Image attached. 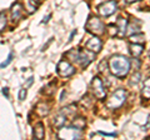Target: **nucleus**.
I'll return each instance as SVG.
<instances>
[{
  "label": "nucleus",
  "mask_w": 150,
  "mask_h": 140,
  "mask_svg": "<svg viewBox=\"0 0 150 140\" xmlns=\"http://www.w3.org/2000/svg\"><path fill=\"white\" fill-rule=\"evenodd\" d=\"M116 10H118V3H116L115 0H109V1H105V3H103L101 5L98 6V11L104 18L112 15Z\"/></svg>",
  "instance_id": "423d86ee"
},
{
  "label": "nucleus",
  "mask_w": 150,
  "mask_h": 140,
  "mask_svg": "<svg viewBox=\"0 0 150 140\" xmlns=\"http://www.w3.org/2000/svg\"><path fill=\"white\" fill-rule=\"evenodd\" d=\"M91 89H93V93H94V95H95L96 99H99V100L105 99L106 91H105L104 84H103V81L100 80V78L95 76V78L93 79V81H91Z\"/></svg>",
  "instance_id": "0eeeda50"
},
{
  "label": "nucleus",
  "mask_w": 150,
  "mask_h": 140,
  "mask_svg": "<svg viewBox=\"0 0 150 140\" xmlns=\"http://www.w3.org/2000/svg\"><path fill=\"white\" fill-rule=\"evenodd\" d=\"M130 65L131 68H134V70H139L140 69V62L138 58H134L133 60H130Z\"/></svg>",
  "instance_id": "393cba45"
},
{
  "label": "nucleus",
  "mask_w": 150,
  "mask_h": 140,
  "mask_svg": "<svg viewBox=\"0 0 150 140\" xmlns=\"http://www.w3.org/2000/svg\"><path fill=\"white\" fill-rule=\"evenodd\" d=\"M56 71H58V74L60 76L69 78V76L74 75L75 69H74L73 65L68 62V60H60L59 64H58V66H56Z\"/></svg>",
  "instance_id": "6e6552de"
},
{
  "label": "nucleus",
  "mask_w": 150,
  "mask_h": 140,
  "mask_svg": "<svg viewBox=\"0 0 150 140\" xmlns=\"http://www.w3.org/2000/svg\"><path fill=\"white\" fill-rule=\"evenodd\" d=\"M59 139H80L81 138V130L75 127H62L58 132Z\"/></svg>",
  "instance_id": "39448f33"
},
{
  "label": "nucleus",
  "mask_w": 150,
  "mask_h": 140,
  "mask_svg": "<svg viewBox=\"0 0 150 140\" xmlns=\"http://www.w3.org/2000/svg\"><path fill=\"white\" fill-rule=\"evenodd\" d=\"M99 134H101V135H105V136H115V133H112V134H109V133H103V132H99Z\"/></svg>",
  "instance_id": "cd10ccee"
},
{
  "label": "nucleus",
  "mask_w": 150,
  "mask_h": 140,
  "mask_svg": "<svg viewBox=\"0 0 150 140\" xmlns=\"http://www.w3.org/2000/svg\"><path fill=\"white\" fill-rule=\"evenodd\" d=\"M101 46H103L101 40L98 38L96 35H94L93 38H90L86 41V44H85V48L89 49V50H91V51H94L95 54L99 53V51L101 50Z\"/></svg>",
  "instance_id": "9d476101"
},
{
  "label": "nucleus",
  "mask_w": 150,
  "mask_h": 140,
  "mask_svg": "<svg viewBox=\"0 0 150 140\" xmlns=\"http://www.w3.org/2000/svg\"><path fill=\"white\" fill-rule=\"evenodd\" d=\"M94 59H95V53H94V51L89 50V49H84V50L79 51V60H78V63H80V65L83 68H86Z\"/></svg>",
  "instance_id": "1a4fd4ad"
},
{
  "label": "nucleus",
  "mask_w": 150,
  "mask_h": 140,
  "mask_svg": "<svg viewBox=\"0 0 150 140\" xmlns=\"http://www.w3.org/2000/svg\"><path fill=\"white\" fill-rule=\"evenodd\" d=\"M33 136H34L35 139H44V136H45V129H44L43 123L35 124L34 130H33Z\"/></svg>",
  "instance_id": "2eb2a0df"
},
{
  "label": "nucleus",
  "mask_w": 150,
  "mask_h": 140,
  "mask_svg": "<svg viewBox=\"0 0 150 140\" xmlns=\"http://www.w3.org/2000/svg\"><path fill=\"white\" fill-rule=\"evenodd\" d=\"M140 80H142V74H140L139 71H137V73H134V75L131 76V79H130V85L131 86H137L138 84L140 83Z\"/></svg>",
  "instance_id": "5701e85b"
},
{
  "label": "nucleus",
  "mask_w": 150,
  "mask_h": 140,
  "mask_svg": "<svg viewBox=\"0 0 150 140\" xmlns=\"http://www.w3.org/2000/svg\"><path fill=\"white\" fill-rule=\"evenodd\" d=\"M3 94L5 95L6 98H9V89H8V88H4V89H3Z\"/></svg>",
  "instance_id": "c85d7f7f"
},
{
  "label": "nucleus",
  "mask_w": 150,
  "mask_h": 140,
  "mask_svg": "<svg viewBox=\"0 0 150 140\" xmlns=\"http://www.w3.org/2000/svg\"><path fill=\"white\" fill-rule=\"evenodd\" d=\"M109 69L114 76L123 79L128 75L131 69L130 60L124 55H112L109 60Z\"/></svg>",
  "instance_id": "f257e3e1"
},
{
  "label": "nucleus",
  "mask_w": 150,
  "mask_h": 140,
  "mask_svg": "<svg viewBox=\"0 0 150 140\" xmlns=\"http://www.w3.org/2000/svg\"><path fill=\"white\" fill-rule=\"evenodd\" d=\"M50 18H51V14H49V15L46 16V18H44V20L41 21V23H43V24H45V23H48V21H49V19H50Z\"/></svg>",
  "instance_id": "c756f323"
},
{
  "label": "nucleus",
  "mask_w": 150,
  "mask_h": 140,
  "mask_svg": "<svg viewBox=\"0 0 150 140\" xmlns=\"http://www.w3.org/2000/svg\"><path fill=\"white\" fill-rule=\"evenodd\" d=\"M49 105L48 104H45V103H40V104H38L36 106V113L39 114L40 116H45V115H48L49 114Z\"/></svg>",
  "instance_id": "dca6fc26"
},
{
  "label": "nucleus",
  "mask_w": 150,
  "mask_h": 140,
  "mask_svg": "<svg viewBox=\"0 0 150 140\" xmlns=\"http://www.w3.org/2000/svg\"><path fill=\"white\" fill-rule=\"evenodd\" d=\"M26 94H28V91H26V88H21L20 91H19V100H24L25 98H26Z\"/></svg>",
  "instance_id": "bb28decb"
},
{
  "label": "nucleus",
  "mask_w": 150,
  "mask_h": 140,
  "mask_svg": "<svg viewBox=\"0 0 150 140\" xmlns=\"http://www.w3.org/2000/svg\"><path fill=\"white\" fill-rule=\"evenodd\" d=\"M75 34H76V30H73V33H71V34H70V36H69V41L73 39V36H74Z\"/></svg>",
  "instance_id": "7c9ffc66"
},
{
  "label": "nucleus",
  "mask_w": 150,
  "mask_h": 140,
  "mask_svg": "<svg viewBox=\"0 0 150 140\" xmlns=\"http://www.w3.org/2000/svg\"><path fill=\"white\" fill-rule=\"evenodd\" d=\"M142 95H143L144 99H146V100L150 99V78L146 79L144 83L143 89H142Z\"/></svg>",
  "instance_id": "f3484780"
},
{
  "label": "nucleus",
  "mask_w": 150,
  "mask_h": 140,
  "mask_svg": "<svg viewBox=\"0 0 150 140\" xmlns=\"http://www.w3.org/2000/svg\"><path fill=\"white\" fill-rule=\"evenodd\" d=\"M108 63L106 60H101L100 64H99V66H98V69H99V71L100 73H106V69H108Z\"/></svg>",
  "instance_id": "b1692460"
},
{
  "label": "nucleus",
  "mask_w": 150,
  "mask_h": 140,
  "mask_svg": "<svg viewBox=\"0 0 150 140\" xmlns=\"http://www.w3.org/2000/svg\"><path fill=\"white\" fill-rule=\"evenodd\" d=\"M85 125H86V123H85V119L84 118H78V119H75L73 121V127L80 129V130H83L84 128H85Z\"/></svg>",
  "instance_id": "4be33fe9"
},
{
  "label": "nucleus",
  "mask_w": 150,
  "mask_h": 140,
  "mask_svg": "<svg viewBox=\"0 0 150 140\" xmlns=\"http://www.w3.org/2000/svg\"><path fill=\"white\" fill-rule=\"evenodd\" d=\"M79 51L80 50H78V49H71V50H69L67 54H65V57L69 58L71 62H76L78 63V60H79Z\"/></svg>",
  "instance_id": "6ab92c4d"
},
{
  "label": "nucleus",
  "mask_w": 150,
  "mask_h": 140,
  "mask_svg": "<svg viewBox=\"0 0 150 140\" xmlns=\"http://www.w3.org/2000/svg\"><path fill=\"white\" fill-rule=\"evenodd\" d=\"M126 3H135V1H139V0H125Z\"/></svg>",
  "instance_id": "2f4dec72"
},
{
  "label": "nucleus",
  "mask_w": 150,
  "mask_h": 140,
  "mask_svg": "<svg viewBox=\"0 0 150 140\" xmlns=\"http://www.w3.org/2000/svg\"><path fill=\"white\" fill-rule=\"evenodd\" d=\"M75 111H76V108H75L74 105H70V106H67V108H63L58 114L54 116V119H53V125H54V127H56V128L64 127V125L67 124L69 116H70V115H74Z\"/></svg>",
  "instance_id": "7ed1b4c3"
},
{
  "label": "nucleus",
  "mask_w": 150,
  "mask_h": 140,
  "mask_svg": "<svg viewBox=\"0 0 150 140\" xmlns=\"http://www.w3.org/2000/svg\"><path fill=\"white\" fill-rule=\"evenodd\" d=\"M130 41L131 43H137V44H143L145 41V35L142 33H135V34L130 35Z\"/></svg>",
  "instance_id": "a211bd4d"
},
{
  "label": "nucleus",
  "mask_w": 150,
  "mask_h": 140,
  "mask_svg": "<svg viewBox=\"0 0 150 140\" xmlns=\"http://www.w3.org/2000/svg\"><path fill=\"white\" fill-rule=\"evenodd\" d=\"M21 15H23V5L19 1H16L11 6V20L18 21L21 18Z\"/></svg>",
  "instance_id": "f8f14e48"
},
{
  "label": "nucleus",
  "mask_w": 150,
  "mask_h": 140,
  "mask_svg": "<svg viewBox=\"0 0 150 140\" xmlns=\"http://www.w3.org/2000/svg\"><path fill=\"white\" fill-rule=\"evenodd\" d=\"M126 98H128V93H126L125 89H118V90H115L111 94V96L108 99V101H106L108 109H110V110L119 109L120 106H123V104L126 101Z\"/></svg>",
  "instance_id": "f03ea898"
},
{
  "label": "nucleus",
  "mask_w": 150,
  "mask_h": 140,
  "mask_svg": "<svg viewBox=\"0 0 150 140\" xmlns=\"http://www.w3.org/2000/svg\"><path fill=\"white\" fill-rule=\"evenodd\" d=\"M139 29H140V23L138 21L137 25H135V23L133 21L131 24L128 25V30H126V34H135V33H139Z\"/></svg>",
  "instance_id": "aec40b11"
},
{
  "label": "nucleus",
  "mask_w": 150,
  "mask_h": 140,
  "mask_svg": "<svg viewBox=\"0 0 150 140\" xmlns=\"http://www.w3.org/2000/svg\"><path fill=\"white\" fill-rule=\"evenodd\" d=\"M116 35L123 38L126 34V30H128V20L124 19V18H119L118 21H116Z\"/></svg>",
  "instance_id": "9b49d317"
},
{
  "label": "nucleus",
  "mask_w": 150,
  "mask_h": 140,
  "mask_svg": "<svg viewBox=\"0 0 150 140\" xmlns=\"http://www.w3.org/2000/svg\"><path fill=\"white\" fill-rule=\"evenodd\" d=\"M25 9L29 14H33L38 10V8L40 5V0H24Z\"/></svg>",
  "instance_id": "4468645a"
},
{
  "label": "nucleus",
  "mask_w": 150,
  "mask_h": 140,
  "mask_svg": "<svg viewBox=\"0 0 150 140\" xmlns=\"http://www.w3.org/2000/svg\"><path fill=\"white\" fill-rule=\"evenodd\" d=\"M85 29L94 35H103L105 33V25L99 18L90 16L85 24Z\"/></svg>",
  "instance_id": "20e7f679"
},
{
  "label": "nucleus",
  "mask_w": 150,
  "mask_h": 140,
  "mask_svg": "<svg viewBox=\"0 0 150 140\" xmlns=\"http://www.w3.org/2000/svg\"><path fill=\"white\" fill-rule=\"evenodd\" d=\"M13 58H14V54H13V53H10V54H9V57H8V59L5 60V62H3L1 64H0V68H5V66H8V65L13 62Z\"/></svg>",
  "instance_id": "a878e982"
},
{
  "label": "nucleus",
  "mask_w": 150,
  "mask_h": 140,
  "mask_svg": "<svg viewBox=\"0 0 150 140\" xmlns=\"http://www.w3.org/2000/svg\"><path fill=\"white\" fill-rule=\"evenodd\" d=\"M129 50H130V54L133 55L134 58H138L143 54L144 51V45L143 44H137V43H131L129 45Z\"/></svg>",
  "instance_id": "ddd939ff"
},
{
  "label": "nucleus",
  "mask_w": 150,
  "mask_h": 140,
  "mask_svg": "<svg viewBox=\"0 0 150 140\" xmlns=\"http://www.w3.org/2000/svg\"><path fill=\"white\" fill-rule=\"evenodd\" d=\"M8 24V19H6V13L5 11H0V33L5 30Z\"/></svg>",
  "instance_id": "412c9836"
}]
</instances>
